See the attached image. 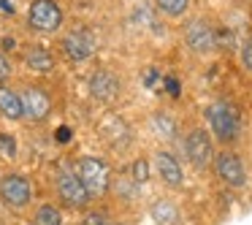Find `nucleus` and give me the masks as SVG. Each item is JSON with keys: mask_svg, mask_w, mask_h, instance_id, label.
Segmentation results:
<instances>
[{"mask_svg": "<svg viewBox=\"0 0 252 225\" xmlns=\"http://www.w3.org/2000/svg\"><path fill=\"white\" fill-rule=\"evenodd\" d=\"M152 217L158 225H179L182 223V212L171 198H158L152 203Z\"/></svg>", "mask_w": 252, "mask_h": 225, "instance_id": "nucleus-14", "label": "nucleus"}, {"mask_svg": "<svg viewBox=\"0 0 252 225\" xmlns=\"http://www.w3.org/2000/svg\"><path fill=\"white\" fill-rule=\"evenodd\" d=\"M57 195H60V201L65 203V206L71 209H84L93 198H90L87 187L82 185V179H79L76 171H65L63 168L60 174H57Z\"/></svg>", "mask_w": 252, "mask_h": 225, "instance_id": "nucleus-7", "label": "nucleus"}, {"mask_svg": "<svg viewBox=\"0 0 252 225\" xmlns=\"http://www.w3.org/2000/svg\"><path fill=\"white\" fill-rule=\"evenodd\" d=\"M214 174L220 176V182L228 187H244L247 185V168L239 152H233L230 147H225L222 152H217L214 158Z\"/></svg>", "mask_w": 252, "mask_h": 225, "instance_id": "nucleus-5", "label": "nucleus"}, {"mask_svg": "<svg viewBox=\"0 0 252 225\" xmlns=\"http://www.w3.org/2000/svg\"><path fill=\"white\" fill-rule=\"evenodd\" d=\"M182 147H185V158L190 160V165L195 171H209V165H214V158H217V152H214V138L203 128H192Z\"/></svg>", "mask_w": 252, "mask_h": 225, "instance_id": "nucleus-3", "label": "nucleus"}, {"mask_svg": "<svg viewBox=\"0 0 252 225\" xmlns=\"http://www.w3.org/2000/svg\"><path fill=\"white\" fill-rule=\"evenodd\" d=\"M155 8H158L163 17H185L187 8H190V0H155Z\"/></svg>", "mask_w": 252, "mask_h": 225, "instance_id": "nucleus-19", "label": "nucleus"}, {"mask_svg": "<svg viewBox=\"0 0 252 225\" xmlns=\"http://www.w3.org/2000/svg\"><path fill=\"white\" fill-rule=\"evenodd\" d=\"M0 155L3 158H17V141L8 133H0Z\"/></svg>", "mask_w": 252, "mask_h": 225, "instance_id": "nucleus-22", "label": "nucleus"}, {"mask_svg": "<svg viewBox=\"0 0 252 225\" xmlns=\"http://www.w3.org/2000/svg\"><path fill=\"white\" fill-rule=\"evenodd\" d=\"M82 225H117V223H111L106 214H100V212H93V214H87V217L82 220Z\"/></svg>", "mask_w": 252, "mask_h": 225, "instance_id": "nucleus-23", "label": "nucleus"}, {"mask_svg": "<svg viewBox=\"0 0 252 225\" xmlns=\"http://www.w3.org/2000/svg\"><path fill=\"white\" fill-rule=\"evenodd\" d=\"M28 25L38 33H57L63 28V8L55 0H33L28 8Z\"/></svg>", "mask_w": 252, "mask_h": 225, "instance_id": "nucleus-4", "label": "nucleus"}, {"mask_svg": "<svg viewBox=\"0 0 252 225\" xmlns=\"http://www.w3.org/2000/svg\"><path fill=\"white\" fill-rule=\"evenodd\" d=\"M63 52L68 55V60L73 63H84L93 57L95 52V41L90 33H84V30H73V33H68L65 38H63Z\"/></svg>", "mask_w": 252, "mask_h": 225, "instance_id": "nucleus-11", "label": "nucleus"}, {"mask_svg": "<svg viewBox=\"0 0 252 225\" xmlns=\"http://www.w3.org/2000/svg\"><path fill=\"white\" fill-rule=\"evenodd\" d=\"M163 87L168 90V95H174V98H179V82H176L174 76H163Z\"/></svg>", "mask_w": 252, "mask_h": 225, "instance_id": "nucleus-24", "label": "nucleus"}, {"mask_svg": "<svg viewBox=\"0 0 252 225\" xmlns=\"http://www.w3.org/2000/svg\"><path fill=\"white\" fill-rule=\"evenodd\" d=\"M25 65L35 73H49V71H55V55L46 52L44 46H33L25 55Z\"/></svg>", "mask_w": 252, "mask_h": 225, "instance_id": "nucleus-15", "label": "nucleus"}, {"mask_svg": "<svg viewBox=\"0 0 252 225\" xmlns=\"http://www.w3.org/2000/svg\"><path fill=\"white\" fill-rule=\"evenodd\" d=\"M0 8L8 11V14H14V3H8V0H0Z\"/></svg>", "mask_w": 252, "mask_h": 225, "instance_id": "nucleus-29", "label": "nucleus"}, {"mask_svg": "<svg viewBox=\"0 0 252 225\" xmlns=\"http://www.w3.org/2000/svg\"><path fill=\"white\" fill-rule=\"evenodd\" d=\"M158 79H160V73H158V68H149V71H147V76H144V82H147V84H149V87H152V84H155V82H158Z\"/></svg>", "mask_w": 252, "mask_h": 225, "instance_id": "nucleus-27", "label": "nucleus"}, {"mask_svg": "<svg viewBox=\"0 0 252 225\" xmlns=\"http://www.w3.org/2000/svg\"><path fill=\"white\" fill-rule=\"evenodd\" d=\"M71 136H73V133H71V128H68V125L57 128V141H60V144H68V141H71Z\"/></svg>", "mask_w": 252, "mask_h": 225, "instance_id": "nucleus-26", "label": "nucleus"}, {"mask_svg": "<svg viewBox=\"0 0 252 225\" xmlns=\"http://www.w3.org/2000/svg\"><path fill=\"white\" fill-rule=\"evenodd\" d=\"M185 46L198 57H206L217 49V30L206 19H192L185 28Z\"/></svg>", "mask_w": 252, "mask_h": 225, "instance_id": "nucleus-6", "label": "nucleus"}, {"mask_svg": "<svg viewBox=\"0 0 252 225\" xmlns=\"http://www.w3.org/2000/svg\"><path fill=\"white\" fill-rule=\"evenodd\" d=\"M111 190L117 193V198H125V201H136V195H138V182L133 179L130 174H120L117 179L111 176Z\"/></svg>", "mask_w": 252, "mask_h": 225, "instance_id": "nucleus-16", "label": "nucleus"}, {"mask_svg": "<svg viewBox=\"0 0 252 225\" xmlns=\"http://www.w3.org/2000/svg\"><path fill=\"white\" fill-rule=\"evenodd\" d=\"M0 114L6 120H22L25 117V106H22V95L8 84H0Z\"/></svg>", "mask_w": 252, "mask_h": 225, "instance_id": "nucleus-13", "label": "nucleus"}, {"mask_svg": "<svg viewBox=\"0 0 252 225\" xmlns=\"http://www.w3.org/2000/svg\"><path fill=\"white\" fill-rule=\"evenodd\" d=\"M33 225H63V214L55 203H44L35 209L33 214Z\"/></svg>", "mask_w": 252, "mask_h": 225, "instance_id": "nucleus-18", "label": "nucleus"}, {"mask_svg": "<svg viewBox=\"0 0 252 225\" xmlns=\"http://www.w3.org/2000/svg\"><path fill=\"white\" fill-rule=\"evenodd\" d=\"M11 49H17V41H14V38H3V52H11Z\"/></svg>", "mask_w": 252, "mask_h": 225, "instance_id": "nucleus-28", "label": "nucleus"}, {"mask_svg": "<svg viewBox=\"0 0 252 225\" xmlns=\"http://www.w3.org/2000/svg\"><path fill=\"white\" fill-rule=\"evenodd\" d=\"M8 73H11V65H8L6 55H3V52H0V84H6Z\"/></svg>", "mask_w": 252, "mask_h": 225, "instance_id": "nucleus-25", "label": "nucleus"}, {"mask_svg": "<svg viewBox=\"0 0 252 225\" xmlns=\"http://www.w3.org/2000/svg\"><path fill=\"white\" fill-rule=\"evenodd\" d=\"M152 128L160 138H165V141H174L176 130H179V128H176V120L171 114H165V111H158V114L152 117Z\"/></svg>", "mask_w": 252, "mask_h": 225, "instance_id": "nucleus-17", "label": "nucleus"}, {"mask_svg": "<svg viewBox=\"0 0 252 225\" xmlns=\"http://www.w3.org/2000/svg\"><path fill=\"white\" fill-rule=\"evenodd\" d=\"M19 95H22V106H25V117L28 120L44 122L52 114V98L41 87H25Z\"/></svg>", "mask_w": 252, "mask_h": 225, "instance_id": "nucleus-9", "label": "nucleus"}, {"mask_svg": "<svg viewBox=\"0 0 252 225\" xmlns=\"http://www.w3.org/2000/svg\"><path fill=\"white\" fill-rule=\"evenodd\" d=\"M239 60H241V65H244V71H247V73H252V35L241 41Z\"/></svg>", "mask_w": 252, "mask_h": 225, "instance_id": "nucleus-21", "label": "nucleus"}, {"mask_svg": "<svg viewBox=\"0 0 252 225\" xmlns=\"http://www.w3.org/2000/svg\"><path fill=\"white\" fill-rule=\"evenodd\" d=\"M130 176L138 182V185H144V182L149 179V163L144 158H138V160H133V165H130Z\"/></svg>", "mask_w": 252, "mask_h": 225, "instance_id": "nucleus-20", "label": "nucleus"}, {"mask_svg": "<svg viewBox=\"0 0 252 225\" xmlns=\"http://www.w3.org/2000/svg\"><path fill=\"white\" fill-rule=\"evenodd\" d=\"M203 117H206V122H209L212 138L220 141L222 147H233V144L241 138L239 111H236L228 100H212V103H206Z\"/></svg>", "mask_w": 252, "mask_h": 225, "instance_id": "nucleus-1", "label": "nucleus"}, {"mask_svg": "<svg viewBox=\"0 0 252 225\" xmlns=\"http://www.w3.org/2000/svg\"><path fill=\"white\" fill-rule=\"evenodd\" d=\"M90 93L103 103H111L120 95V79L111 71H95L93 79H90Z\"/></svg>", "mask_w": 252, "mask_h": 225, "instance_id": "nucleus-12", "label": "nucleus"}, {"mask_svg": "<svg viewBox=\"0 0 252 225\" xmlns=\"http://www.w3.org/2000/svg\"><path fill=\"white\" fill-rule=\"evenodd\" d=\"M76 174L82 179V185L87 187L90 198H103L111 190V168L103 158H93V155H84L76 163Z\"/></svg>", "mask_w": 252, "mask_h": 225, "instance_id": "nucleus-2", "label": "nucleus"}, {"mask_svg": "<svg viewBox=\"0 0 252 225\" xmlns=\"http://www.w3.org/2000/svg\"><path fill=\"white\" fill-rule=\"evenodd\" d=\"M0 201L11 209H25L33 201V187L22 174H6L0 179Z\"/></svg>", "mask_w": 252, "mask_h": 225, "instance_id": "nucleus-8", "label": "nucleus"}, {"mask_svg": "<svg viewBox=\"0 0 252 225\" xmlns=\"http://www.w3.org/2000/svg\"><path fill=\"white\" fill-rule=\"evenodd\" d=\"M155 171H158L160 182H163L165 187H182V182H185L182 163L168 152V149H158V152H155Z\"/></svg>", "mask_w": 252, "mask_h": 225, "instance_id": "nucleus-10", "label": "nucleus"}]
</instances>
